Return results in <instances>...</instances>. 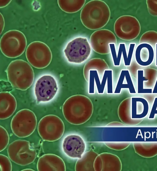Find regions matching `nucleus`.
I'll use <instances>...</instances> for the list:
<instances>
[{
	"instance_id": "nucleus-1",
	"label": "nucleus",
	"mask_w": 157,
	"mask_h": 171,
	"mask_svg": "<svg viewBox=\"0 0 157 171\" xmlns=\"http://www.w3.org/2000/svg\"><path fill=\"white\" fill-rule=\"evenodd\" d=\"M93 111V106L90 99L87 96L75 95L68 98L62 107L63 115L71 124L79 125L87 122Z\"/></svg>"
},
{
	"instance_id": "nucleus-2",
	"label": "nucleus",
	"mask_w": 157,
	"mask_h": 171,
	"mask_svg": "<svg viewBox=\"0 0 157 171\" xmlns=\"http://www.w3.org/2000/svg\"><path fill=\"white\" fill-rule=\"evenodd\" d=\"M110 16V9L104 2L93 0L87 3L82 8L80 18L82 24L92 30L100 29L108 22Z\"/></svg>"
},
{
	"instance_id": "nucleus-3",
	"label": "nucleus",
	"mask_w": 157,
	"mask_h": 171,
	"mask_svg": "<svg viewBox=\"0 0 157 171\" xmlns=\"http://www.w3.org/2000/svg\"><path fill=\"white\" fill-rule=\"evenodd\" d=\"M7 79L13 88L25 90L33 84L34 78L33 70L27 62L22 59L11 61L6 70Z\"/></svg>"
},
{
	"instance_id": "nucleus-4",
	"label": "nucleus",
	"mask_w": 157,
	"mask_h": 171,
	"mask_svg": "<svg viewBox=\"0 0 157 171\" xmlns=\"http://www.w3.org/2000/svg\"><path fill=\"white\" fill-rule=\"evenodd\" d=\"M27 45V40L21 31L12 30L7 31L1 37L0 50L6 57L14 58L21 56L24 52Z\"/></svg>"
},
{
	"instance_id": "nucleus-5",
	"label": "nucleus",
	"mask_w": 157,
	"mask_h": 171,
	"mask_svg": "<svg viewBox=\"0 0 157 171\" xmlns=\"http://www.w3.org/2000/svg\"><path fill=\"white\" fill-rule=\"evenodd\" d=\"M37 124L36 116L32 111L24 109L18 111L13 117L11 127L17 136L24 138L31 135L34 131Z\"/></svg>"
},
{
	"instance_id": "nucleus-6",
	"label": "nucleus",
	"mask_w": 157,
	"mask_h": 171,
	"mask_svg": "<svg viewBox=\"0 0 157 171\" xmlns=\"http://www.w3.org/2000/svg\"><path fill=\"white\" fill-rule=\"evenodd\" d=\"M37 131L44 141L52 142L59 139L64 131V124L62 120L54 115H48L42 117L39 121Z\"/></svg>"
},
{
	"instance_id": "nucleus-7",
	"label": "nucleus",
	"mask_w": 157,
	"mask_h": 171,
	"mask_svg": "<svg viewBox=\"0 0 157 171\" xmlns=\"http://www.w3.org/2000/svg\"><path fill=\"white\" fill-rule=\"evenodd\" d=\"M10 159L17 164L25 166L33 163L37 153L28 141L18 139L11 142L7 150Z\"/></svg>"
},
{
	"instance_id": "nucleus-8",
	"label": "nucleus",
	"mask_w": 157,
	"mask_h": 171,
	"mask_svg": "<svg viewBox=\"0 0 157 171\" xmlns=\"http://www.w3.org/2000/svg\"><path fill=\"white\" fill-rule=\"evenodd\" d=\"M25 55L29 63L37 69L47 67L51 62L52 53L48 46L40 41H34L27 46Z\"/></svg>"
},
{
	"instance_id": "nucleus-9",
	"label": "nucleus",
	"mask_w": 157,
	"mask_h": 171,
	"mask_svg": "<svg viewBox=\"0 0 157 171\" xmlns=\"http://www.w3.org/2000/svg\"><path fill=\"white\" fill-rule=\"evenodd\" d=\"M63 51L68 62L74 64H81L89 57L91 47L86 38L78 37L69 42Z\"/></svg>"
},
{
	"instance_id": "nucleus-10",
	"label": "nucleus",
	"mask_w": 157,
	"mask_h": 171,
	"mask_svg": "<svg viewBox=\"0 0 157 171\" xmlns=\"http://www.w3.org/2000/svg\"><path fill=\"white\" fill-rule=\"evenodd\" d=\"M59 87L56 78L50 74H44L36 81L34 93L38 104L46 103L52 100L56 96Z\"/></svg>"
},
{
	"instance_id": "nucleus-11",
	"label": "nucleus",
	"mask_w": 157,
	"mask_h": 171,
	"mask_svg": "<svg viewBox=\"0 0 157 171\" xmlns=\"http://www.w3.org/2000/svg\"><path fill=\"white\" fill-rule=\"evenodd\" d=\"M140 23L134 17L125 15L116 21L114 30L117 36L125 40H131L138 37L140 31Z\"/></svg>"
},
{
	"instance_id": "nucleus-12",
	"label": "nucleus",
	"mask_w": 157,
	"mask_h": 171,
	"mask_svg": "<svg viewBox=\"0 0 157 171\" xmlns=\"http://www.w3.org/2000/svg\"><path fill=\"white\" fill-rule=\"evenodd\" d=\"M90 42L93 50L96 52L101 55L110 53L109 44L116 45V36L111 31L104 29L96 31L91 35Z\"/></svg>"
},
{
	"instance_id": "nucleus-13",
	"label": "nucleus",
	"mask_w": 157,
	"mask_h": 171,
	"mask_svg": "<svg viewBox=\"0 0 157 171\" xmlns=\"http://www.w3.org/2000/svg\"><path fill=\"white\" fill-rule=\"evenodd\" d=\"M61 148L64 153L72 158H80L84 153L86 145L83 139L79 135H69L63 139Z\"/></svg>"
},
{
	"instance_id": "nucleus-14",
	"label": "nucleus",
	"mask_w": 157,
	"mask_h": 171,
	"mask_svg": "<svg viewBox=\"0 0 157 171\" xmlns=\"http://www.w3.org/2000/svg\"><path fill=\"white\" fill-rule=\"evenodd\" d=\"M122 163L116 155L108 153L98 154L94 163L95 171H121Z\"/></svg>"
},
{
	"instance_id": "nucleus-15",
	"label": "nucleus",
	"mask_w": 157,
	"mask_h": 171,
	"mask_svg": "<svg viewBox=\"0 0 157 171\" xmlns=\"http://www.w3.org/2000/svg\"><path fill=\"white\" fill-rule=\"evenodd\" d=\"M109 46L113 64L114 66H120L122 55L123 58L124 66H131L133 54L136 46L135 43H132L129 44L128 52L127 51L125 43H120L117 51H116V45L115 44H110Z\"/></svg>"
},
{
	"instance_id": "nucleus-16",
	"label": "nucleus",
	"mask_w": 157,
	"mask_h": 171,
	"mask_svg": "<svg viewBox=\"0 0 157 171\" xmlns=\"http://www.w3.org/2000/svg\"><path fill=\"white\" fill-rule=\"evenodd\" d=\"M37 168L38 171H65L66 166L63 160L53 154H46L39 158Z\"/></svg>"
},
{
	"instance_id": "nucleus-17",
	"label": "nucleus",
	"mask_w": 157,
	"mask_h": 171,
	"mask_svg": "<svg viewBox=\"0 0 157 171\" xmlns=\"http://www.w3.org/2000/svg\"><path fill=\"white\" fill-rule=\"evenodd\" d=\"M155 57L153 47L146 43L139 44L136 48L135 57L137 63L140 66L147 67L153 63Z\"/></svg>"
},
{
	"instance_id": "nucleus-18",
	"label": "nucleus",
	"mask_w": 157,
	"mask_h": 171,
	"mask_svg": "<svg viewBox=\"0 0 157 171\" xmlns=\"http://www.w3.org/2000/svg\"><path fill=\"white\" fill-rule=\"evenodd\" d=\"M17 106L15 97L8 92L0 93V119H7L14 113Z\"/></svg>"
},
{
	"instance_id": "nucleus-19",
	"label": "nucleus",
	"mask_w": 157,
	"mask_h": 171,
	"mask_svg": "<svg viewBox=\"0 0 157 171\" xmlns=\"http://www.w3.org/2000/svg\"><path fill=\"white\" fill-rule=\"evenodd\" d=\"M131 100V116L133 120H141L147 115L149 105L147 101L141 97H132Z\"/></svg>"
},
{
	"instance_id": "nucleus-20",
	"label": "nucleus",
	"mask_w": 157,
	"mask_h": 171,
	"mask_svg": "<svg viewBox=\"0 0 157 171\" xmlns=\"http://www.w3.org/2000/svg\"><path fill=\"white\" fill-rule=\"evenodd\" d=\"M109 69L105 61L100 58L92 59L87 62L84 65L83 69V75L86 81L88 82L89 71L96 70L101 81L105 71Z\"/></svg>"
},
{
	"instance_id": "nucleus-21",
	"label": "nucleus",
	"mask_w": 157,
	"mask_h": 171,
	"mask_svg": "<svg viewBox=\"0 0 157 171\" xmlns=\"http://www.w3.org/2000/svg\"><path fill=\"white\" fill-rule=\"evenodd\" d=\"M131 98L123 100L118 106V116L120 120L124 124L130 126L136 125L143 120L132 119L131 118Z\"/></svg>"
},
{
	"instance_id": "nucleus-22",
	"label": "nucleus",
	"mask_w": 157,
	"mask_h": 171,
	"mask_svg": "<svg viewBox=\"0 0 157 171\" xmlns=\"http://www.w3.org/2000/svg\"><path fill=\"white\" fill-rule=\"evenodd\" d=\"M98 154L92 150L84 152L78 159L75 166L76 171H94V163Z\"/></svg>"
},
{
	"instance_id": "nucleus-23",
	"label": "nucleus",
	"mask_w": 157,
	"mask_h": 171,
	"mask_svg": "<svg viewBox=\"0 0 157 171\" xmlns=\"http://www.w3.org/2000/svg\"><path fill=\"white\" fill-rule=\"evenodd\" d=\"M122 89H128L129 93L131 94L136 93L129 71L128 70H121L114 93L120 94Z\"/></svg>"
},
{
	"instance_id": "nucleus-24",
	"label": "nucleus",
	"mask_w": 157,
	"mask_h": 171,
	"mask_svg": "<svg viewBox=\"0 0 157 171\" xmlns=\"http://www.w3.org/2000/svg\"><path fill=\"white\" fill-rule=\"evenodd\" d=\"M133 146L136 153L145 158L157 155V142H134Z\"/></svg>"
},
{
	"instance_id": "nucleus-25",
	"label": "nucleus",
	"mask_w": 157,
	"mask_h": 171,
	"mask_svg": "<svg viewBox=\"0 0 157 171\" xmlns=\"http://www.w3.org/2000/svg\"><path fill=\"white\" fill-rule=\"evenodd\" d=\"M85 0H59L58 4L62 10L68 13L77 12L83 7L86 2Z\"/></svg>"
},
{
	"instance_id": "nucleus-26",
	"label": "nucleus",
	"mask_w": 157,
	"mask_h": 171,
	"mask_svg": "<svg viewBox=\"0 0 157 171\" xmlns=\"http://www.w3.org/2000/svg\"><path fill=\"white\" fill-rule=\"evenodd\" d=\"M107 85V93L112 94L113 93V70L111 69L106 70L101 81V85L97 90L99 94H103Z\"/></svg>"
},
{
	"instance_id": "nucleus-27",
	"label": "nucleus",
	"mask_w": 157,
	"mask_h": 171,
	"mask_svg": "<svg viewBox=\"0 0 157 171\" xmlns=\"http://www.w3.org/2000/svg\"><path fill=\"white\" fill-rule=\"evenodd\" d=\"M137 93L138 94H151L153 90L151 88L145 89L144 87V81H147L148 79L144 76V70H137Z\"/></svg>"
},
{
	"instance_id": "nucleus-28",
	"label": "nucleus",
	"mask_w": 157,
	"mask_h": 171,
	"mask_svg": "<svg viewBox=\"0 0 157 171\" xmlns=\"http://www.w3.org/2000/svg\"><path fill=\"white\" fill-rule=\"evenodd\" d=\"M146 43L153 47H155L157 44V32L154 31H149L142 35L139 40V44Z\"/></svg>"
},
{
	"instance_id": "nucleus-29",
	"label": "nucleus",
	"mask_w": 157,
	"mask_h": 171,
	"mask_svg": "<svg viewBox=\"0 0 157 171\" xmlns=\"http://www.w3.org/2000/svg\"><path fill=\"white\" fill-rule=\"evenodd\" d=\"M9 141V134L6 129L0 126V151L4 150L7 146Z\"/></svg>"
},
{
	"instance_id": "nucleus-30",
	"label": "nucleus",
	"mask_w": 157,
	"mask_h": 171,
	"mask_svg": "<svg viewBox=\"0 0 157 171\" xmlns=\"http://www.w3.org/2000/svg\"><path fill=\"white\" fill-rule=\"evenodd\" d=\"M9 158L3 154H0V165L1 171H12V165Z\"/></svg>"
},
{
	"instance_id": "nucleus-31",
	"label": "nucleus",
	"mask_w": 157,
	"mask_h": 171,
	"mask_svg": "<svg viewBox=\"0 0 157 171\" xmlns=\"http://www.w3.org/2000/svg\"><path fill=\"white\" fill-rule=\"evenodd\" d=\"M129 142H106L105 144L108 147L116 150H122L128 147L130 144Z\"/></svg>"
},
{
	"instance_id": "nucleus-32",
	"label": "nucleus",
	"mask_w": 157,
	"mask_h": 171,
	"mask_svg": "<svg viewBox=\"0 0 157 171\" xmlns=\"http://www.w3.org/2000/svg\"><path fill=\"white\" fill-rule=\"evenodd\" d=\"M147 8L149 13L154 17H157V0L146 1Z\"/></svg>"
},
{
	"instance_id": "nucleus-33",
	"label": "nucleus",
	"mask_w": 157,
	"mask_h": 171,
	"mask_svg": "<svg viewBox=\"0 0 157 171\" xmlns=\"http://www.w3.org/2000/svg\"><path fill=\"white\" fill-rule=\"evenodd\" d=\"M156 114H157V97H155L153 102L149 118V119L154 118L155 115Z\"/></svg>"
},
{
	"instance_id": "nucleus-34",
	"label": "nucleus",
	"mask_w": 157,
	"mask_h": 171,
	"mask_svg": "<svg viewBox=\"0 0 157 171\" xmlns=\"http://www.w3.org/2000/svg\"><path fill=\"white\" fill-rule=\"evenodd\" d=\"M0 29H1V34L2 33V31L3 29L4 25V21L3 16L1 13H0Z\"/></svg>"
},
{
	"instance_id": "nucleus-35",
	"label": "nucleus",
	"mask_w": 157,
	"mask_h": 171,
	"mask_svg": "<svg viewBox=\"0 0 157 171\" xmlns=\"http://www.w3.org/2000/svg\"><path fill=\"white\" fill-rule=\"evenodd\" d=\"M11 0H0V8L4 7L7 5Z\"/></svg>"
},
{
	"instance_id": "nucleus-36",
	"label": "nucleus",
	"mask_w": 157,
	"mask_h": 171,
	"mask_svg": "<svg viewBox=\"0 0 157 171\" xmlns=\"http://www.w3.org/2000/svg\"><path fill=\"white\" fill-rule=\"evenodd\" d=\"M152 93L157 94V78L153 89Z\"/></svg>"
},
{
	"instance_id": "nucleus-37",
	"label": "nucleus",
	"mask_w": 157,
	"mask_h": 171,
	"mask_svg": "<svg viewBox=\"0 0 157 171\" xmlns=\"http://www.w3.org/2000/svg\"><path fill=\"white\" fill-rule=\"evenodd\" d=\"M155 66H157V44H156L155 45Z\"/></svg>"
},
{
	"instance_id": "nucleus-38",
	"label": "nucleus",
	"mask_w": 157,
	"mask_h": 171,
	"mask_svg": "<svg viewBox=\"0 0 157 171\" xmlns=\"http://www.w3.org/2000/svg\"><path fill=\"white\" fill-rule=\"evenodd\" d=\"M22 171H34V170H33L32 169H24L22 170Z\"/></svg>"
}]
</instances>
